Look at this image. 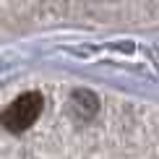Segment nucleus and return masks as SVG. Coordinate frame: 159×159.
I'll return each mask as SVG.
<instances>
[{"label":"nucleus","instance_id":"f257e3e1","mask_svg":"<svg viewBox=\"0 0 159 159\" xmlns=\"http://www.w3.org/2000/svg\"><path fill=\"white\" fill-rule=\"evenodd\" d=\"M42 110H44V97L39 91H26V94L16 97L8 107L0 112V123L11 133H24L26 128H31L39 120Z\"/></svg>","mask_w":159,"mask_h":159},{"label":"nucleus","instance_id":"f03ea898","mask_svg":"<svg viewBox=\"0 0 159 159\" xmlns=\"http://www.w3.org/2000/svg\"><path fill=\"white\" fill-rule=\"evenodd\" d=\"M70 107H73L76 117L91 120L99 112V97L91 89H73V94H70Z\"/></svg>","mask_w":159,"mask_h":159}]
</instances>
